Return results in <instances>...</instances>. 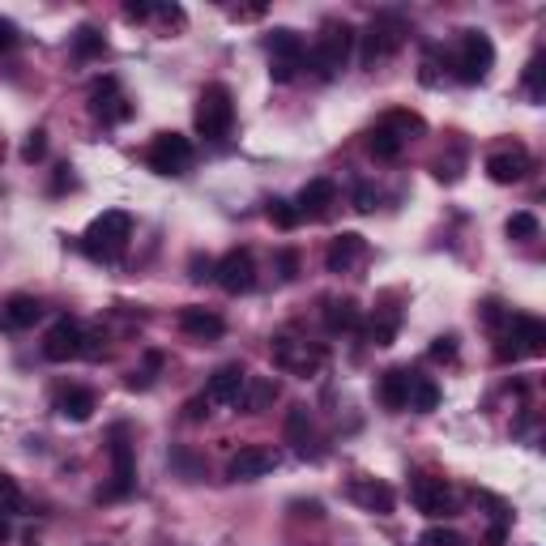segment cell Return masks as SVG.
I'll return each instance as SVG.
<instances>
[{
    "label": "cell",
    "instance_id": "6da1fadb",
    "mask_svg": "<svg viewBox=\"0 0 546 546\" xmlns=\"http://www.w3.org/2000/svg\"><path fill=\"white\" fill-rule=\"evenodd\" d=\"M128 235H133V218L124 214V210H107V214H98L86 227L81 248L95 256V261H116L124 252V244H128Z\"/></svg>",
    "mask_w": 546,
    "mask_h": 546
},
{
    "label": "cell",
    "instance_id": "7a4b0ae2",
    "mask_svg": "<svg viewBox=\"0 0 546 546\" xmlns=\"http://www.w3.org/2000/svg\"><path fill=\"white\" fill-rule=\"evenodd\" d=\"M196 133L205 136V141H222V136L231 133L235 124V98L231 90L222 86V81H214V86H205L201 90V98H196Z\"/></svg>",
    "mask_w": 546,
    "mask_h": 546
},
{
    "label": "cell",
    "instance_id": "3957f363",
    "mask_svg": "<svg viewBox=\"0 0 546 546\" xmlns=\"http://www.w3.org/2000/svg\"><path fill=\"white\" fill-rule=\"evenodd\" d=\"M354 56V30L346 21H325V30H320V39L312 47V69L320 78H337Z\"/></svg>",
    "mask_w": 546,
    "mask_h": 546
},
{
    "label": "cell",
    "instance_id": "277c9868",
    "mask_svg": "<svg viewBox=\"0 0 546 546\" xmlns=\"http://www.w3.org/2000/svg\"><path fill=\"white\" fill-rule=\"evenodd\" d=\"M406 39V21L397 18V13H380V18H371V26L363 30V52H359V64L363 69H376L380 60H389L397 47Z\"/></svg>",
    "mask_w": 546,
    "mask_h": 546
},
{
    "label": "cell",
    "instance_id": "5b68a950",
    "mask_svg": "<svg viewBox=\"0 0 546 546\" xmlns=\"http://www.w3.org/2000/svg\"><path fill=\"white\" fill-rule=\"evenodd\" d=\"M273 351V363L282 371H294V376H316V371L325 368V346H312V342H299V337H291V333H277L269 342Z\"/></svg>",
    "mask_w": 546,
    "mask_h": 546
},
{
    "label": "cell",
    "instance_id": "8992f818",
    "mask_svg": "<svg viewBox=\"0 0 546 546\" xmlns=\"http://www.w3.org/2000/svg\"><path fill=\"white\" fill-rule=\"evenodd\" d=\"M145 162H150L154 176H184V171L193 167V141L179 133H158L154 141H150Z\"/></svg>",
    "mask_w": 546,
    "mask_h": 546
},
{
    "label": "cell",
    "instance_id": "52a82bcc",
    "mask_svg": "<svg viewBox=\"0 0 546 546\" xmlns=\"http://www.w3.org/2000/svg\"><path fill=\"white\" fill-rule=\"evenodd\" d=\"M410 504L418 508V512H427L435 521H444V517H457V495L444 478H435V474H414V483H410Z\"/></svg>",
    "mask_w": 546,
    "mask_h": 546
},
{
    "label": "cell",
    "instance_id": "ba28073f",
    "mask_svg": "<svg viewBox=\"0 0 546 546\" xmlns=\"http://www.w3.org/2000/svg\"><path fill=\"white\" fill-rule=\"evenodd\" d=\"M136 487V461H133V444L124 440V427H116L112 435V483L98 491V504H112V500H124L133 495Z\"/></svg>",
    "mask_w": 546,
    "mask_h": 546
},
{
    "label": "cell",
    "instance_id": "9c48e42d",
    "mask_svg": "<svg viewBox=\"0 0 546 546\" xmlns=\"http://www.w3.org/2000/svg\"><path fill=\"white\" fill-rule=\"evenodd\" d=\"M491 64H495V43L483 30H466L461 35V52H457V78L466 86H478L491 73Z\"/></svg>",
    "mask_w": 546,
    "mask_h": 546
},
{
    "label": "cell",
    "instance_id": "30bf717a",
    "mask_svg": "<svg viewBox=\"0 0 546 546\" xmlns=\"http://www.w3.org/2000/svg\"><path fill=\"white\" fill-rule=\"evenodd\" d=\"M214 282L227 294H248L256 286V256L248 248H235L214 265Z\"/></svg>",
    "mask_w": 546,
    "mask_h": 546
},
{
    "label": "cell",
    "instance_id": "8fae6325",
    "mask_svg": "<svg viewBox=\"0 0 546 546\" xmlns=\"http://www.w3.org/2000/svg\"><path fill=\"white\" fill-rule=\"evenodd\" d=\"M90 112H95V120H103V124H120V120L133 116V103L120 90V78L103 73V78L90 86Z\"/></svg>",
    "mask_w": 546,
    "mask_h": 546
},
{
    "label": "cell",
    "instance_id": "7c38bea8",
    "mask_svg": "<svg viewBox=\"0 0 546 546\" xmlns=\"http://www.w3.org/2000/svg\"><path fill=\"white\" fill-rule=\"evenodd\" d=\"M81 337H86V329H81L78 320L60 316L56 325L47 329V337H43V359H47V363H69V359H81Z\"/></svg>",
    "mask_w": 546,
    "mask_h": 546
},
{
    "label": "cell",
    "instance_id": "4fadbf2b",
    "mask_svg": "<svg viewBox=\"0 0 546 546\" xmlns=\"http://www.w3.org/2000/svg\"><path fill=\"white\" fill-rule=\"evenodd\" d=\"M269 469H277V452L265 449V444H248V449H239L231 457L227 478H231V483H256V478H265Z\"/></svg>",
    "mask_w": 546,
    "mask_h": 546
},
{
    "label": "cell",
    "instance_id": "5bb4252c",
    "mask_svg": "<svg viewBox=\"0 0 546 546\" xmlns=\"http://www.w3.org/2000/svg\"><path fill=\"white\" fill-rule=\"evenodd\" d=\"M508 342H512V351L517 354H529V359H538L546 354V325L538 316H508Z\"/></svg>",
    "mask_w": 546,
    "mask_h": 546
},
{
    "label": "cell",
    "instance_id": "9a60e30c",
    "mask_svg": "<svg viewBox=\"0 0 546 546\" xmlns=\"http://www.w3.org/2000/svg\"><path fill=\"white\" fill-rule=\"evenodd\" d=\"M244 380H248V371L239 368V363H222L210 376V385H205V401L210 406H235L239 393H244Z\"/></svg>",
    "mask_w": 546,
    "mask_h": 546
},
{
    "label": "cell",
    "instance_id": "2e32d148",
    "mask_svg": "<svg viewBox=\"0 0 546 546\" xmlns=\"http://www.w3.org/2000/svg\"><path fill=\"white\" fill-rule=\"evenodd\" d=\"M363 252H368V239L354 231H342L337 239L329 244V252H325V269L329 273H351L359 261H363Z\"/></svg>",
    "mask_w": 546,
    "mask_h": 546
},
{
    "label": "cell",
    "instance_id": "e0dca14e",
    "mask_svg": "<svg viewBox=\"0 0 546 546\" xmlns=\"http://www.w3.org/2000/svg\"><path fill=\"white\" fill-rule=\"evenodd\" d=\"M351 500L359 508L376 512V517H389L393 504H397L393 487H389V483H380V478H354V483H351Z\"/></svg>",
    "mask_w": 546,
    "mask_h": 546
},
{
    "label": "cell",
    "instance_id": "ac0fdd59",
    "mask_svg": "<svg viewBox=\"0 0 546 546\" xmlns=\"http://www.w3.org/2000/svg\"><path fill=\"white\" fill-rule=\"evenodd\" d=\"M179 329L188 337H196V342H218L227 333V320L218 312H210V308H184L179 312Z\"/></svg>",
    "mask_w": 546,
    "mask_h": 546
},
{
    "label": "cell",
    "instance_id": "d6986e66",
    "mask_svg": "<svg viewBox=\"0 0 546 546\" xmlns=\"http://www.w3.org/2000/svg\"><path fill=\"white\" fill-rule=\"evenodd\" d=\"M529 171V154L517 145V150H500V154L487 158V176L495 179V184H521Z\"/></svg>",
    "mask_w": 546,
    "mask_h": 546
},
{
    "label": "cell",
    "instance_id": "ffe728a7",
    "mask_svg": "<svg viewBox=\"0 0 546 546\" xmlns=\"http://www.w3.org/2000/svg\"><path fill=\"white\" fill-rule=\"evenodd\" d=\"M273 401H277V380H273V376H248L235 406L244 410V414H261V410H269Z\"/></svg>",
    "mask_w": 546,
    "mask_h": 546
},
{
    "label": "cell",
    "instance_id": "44dd1931",
    "mask_svg": "<svg viewBox=\"0 0 546 546\" xmlns=\"http://www.w3.org/2000/svg\"><path fill=\"white\" fill-rule=\"evenodd\" d=\"M98 410V397L90 389H81V385H69V389L56 393V414L60 418H73V423H86L90 414Z\"/></svg>",
    "mask_w": 546,
    "mask_h": 546
},
{
    "label": "cell",
    "instance_id": "7402d4cb",
    "mask_svg": "<svg viewBox=\"0 0 546 546\" xmlns=\"http://www.w3.org/2000/svg\"><path fill=\"white\" fill-rule=\"evenodd\" d=\"M333 201H337V184H333V179H312V184H303V193H299V201H294V210H299V218L303 214L320 218Z\"/></svg>",
    "mask_w": 546,
    "mask_h": 546
},
{
    "label": "cell",
    "instance_id": "603a6c76",
    "mask_svg": "<svg viewBox=\"0 0 546 546\" xmlns=\"http://www.w3.org/2000/svg\"><path fill=\"white\" fill-rule=\"evenodd\" d=\"M39 316H43V303L35 294H13V299L0 308V325H4V329H30Z\"/></svg>",
    "mask_w": 546,
    "mask_h": 546
},
{
    "label": "cell",
    "instance_id": "cb8c5ba5",
    "mask_svg": "<svg viewBox=\"0 0 546 546\" xmlns=\"http://www.w3.org/2000/svg\"><path fill=\"white\" fill-rule=\"evenodd\" d=\"M286 440L294 444V452L308 461V457H320V452L312 449V414H308V406H294L291 414H286Z\"/></svg>",
    "mask_w": 546,
    "mask_h": 546
},
{
    "label": "cell",
    "instance_id": "d4e9b609",
    "mask_svg": "<svg viewBox=\"0 0 546 546\" xmlns=\"http://www.w3.org/2000/svg\"><path fill=\"white\" fill-rule=\"evenodd\" d=\"M269 64H299L303 69V39L291 26H277L269 35Z\"/></svg>",
    "mask_w": 546,
    "mask_h": 546
},
{
    "label": "cell",
    "instance_id": "484cf974",
    "mask_svg": "<svg viewBox=\"0 0 546 546\" xmlns=\"http://www.w3.org/2000/svg\"><path fill=\"white\" fill-rule=\"evenodd\" d=\"M380 406L385 410H406V397H410V371L406 368H393L380 376Z\"/></svg>",
    "mask_w": 546,
    "mask_h": 546
},
{
    "label": "cell",
    "instance_id": "4316f807",
    "mask_svg": "<svg viewBox=\"0 0 546 546\" xmlns=\"http://www.w3.org/2000/svg\"><path fill=\"white\" fill-rule=\"evenodd\" d=\"M410 410H418V414H431V410L440 406V389L431 385L427 376H418V371H410V397H406Z\"/></svg>",
    "mask_w": 546,
    "mask_h": 546
},
{
    "label": "cell",
    "instance_id": "83f0119b",
    "mask_svg": "<svg viewBox=\"0 0 546 546\" xmlns=\"http://www.w3.org/2000/svg\"><path fill=\"white\" fill-rule=\"evenodd\" d=\"M325 325H329V333L359 329V303L354 299H333L329 308H325Z\"/></svg>",
    "mask_w": 546,
    "mask_h": 546
},
{
    "label": "cell",
    "instance_id": "f1b7e54d",
    "mask_svg": "<svg viewBox=\"0 0 546 546\" xmlns=\"http://www.w3.org/2000/svg\"><path fill=\"white\" fill-rule=\"evenodd\" d=\"M401 145H406V141H401V136L393 133V128H385V124H380V128H371V136H368L371 158H380V162H389V158H397V154H401Z\"/></svg>",
    "mask_w": 546,
    "mask_h": 546
},
{
    "label": "cell",
    "instance_id": "f546056e",
    "mask_svg": "<svg viewBox=\"0 0 546 546\" xmlns=\"http://www.w3.org/2000/svg\"><path fill=\"white\" fill-rule=\"evenodd\" d=\"M103 35H98L95 26H78V35H73V52H78L81 60H90V56H103Z\"/></svg>",
    "mask_w": 546,
    "mask_h": 546
},
{
    "label": "cell",
    "instance_id": "4dcf8cb0",
    "mask_svg": "<svg viewBox=\"0 0 546 546\" xmlns=\"http://www.w3.org/2000/svg\"><path fill=\"white\" fill-rule=\"evenodd\" d=\"M269 222L273 227H282V231H294V227H299V210H294V201L273 196L269 201Z\"/></svg>",
    "mask_w": 546,
    "mask_h": 546
},
{
    "label": "cell",
    "instance_id": "1f68e13d",
    "mask_svg": "<svg viewBox=\"0 0 546 546\" xmlns=\"http://www.w3.org/2000/svg\"><path fill=\"white\" fill-rule=\"evenodd\" d=\"M393 337H397V316H376V320L368 325L371 346H393Z\"/></svg>",
    "mask_w": 546,
    "mask_h": 546
},
{
    "label": "cell",
    "instance_id": "d6a6232c",
    "mask_svg": "<svg viewBox=\"0 0 546 546\" xmlns=\"http://www.w3.org/2000/svg\"><path fill=\"white\" fill-rule=\"evenodd\" d=\"M508 239H521V244H525V239H534V235H538V218L529 214V210H521V214H512L508 218Z\"/></svg>",
    "mask_w": 546,
    "mask_h": 546
},
{
    "label": "cell",
    "instance_id": "836d02e7",
    "mask_svg": "<svg viewBox=\"0 0 546 546\" xmlns=\"http://www.w3.org/2000/svg\"><path fill=\"white\" fill-rule=\"evenodd\" d=\"M385 128H393V133L406 141L410 133H423V120L414 116V112H389V116H385Z\"/></svg>",
    "mask_w": 546,
    "mask_h": 546
},
{
    "label": "cell",
    "instance_id": "e575fe53",
    "mask_svg": "<svg viewBox=\"0 0 546 546\" xmlns=\"http://www.w3.org/2000/svg\"><path fill=\"white\" fill-rule=\"evenodd\" d=\"M158 368H162V354H158V351H150V354H145V368H136L133 371V376H128V389H150V385H154V371Z\"/></svg>",
    "mask_w": 546,
    "mask_h": 546
},
{
    "label": "cell",
    "instance_id": "d590c367",
    "mask_svg": "<svg viewBox=\"0 0 546 546\" xmlns=\"http://www.w3.org/2000/svg\"><path fill=\"white\" fill-rule=\"evenodd\" d=\"M418 546H469L457 529H444V525H431L423 529V538H418Z\"/></svg>",
    "mask_w": 546,
    "mask_h": 546
},
{
    "label": "cell",
    "instance_id": "8d00e7d4",
    "mask_svg": "<svg viewBox=\"0 0 546 546\" xmlns=\"http://www.w3.org/2000/svg\"><path fill=\"white\" fill-rule=\"evenodd\" d=\"M103 351H107V333L86 329V337H81V359H103Z\"/></svg>",
    "mask_w": 546,
    "mask_h": 546
},
{
    "label": "cell",
    "instance_id": "74e56055",
    "mask_svg": "<svg viewBox=\"0 0 546 546\" xmlns=\"http://www.w3.org/2000/svg\"><path fill=\"white\" fill-rule=\"evenodd\" d=\"M43 154H47V133L35 128V133L26 136V145H21V158H26V162H39Z\"/></svg>",
    "mask_w": 546,
    "mask_h": 546
},
{
    "label": "cell",
    "instance_id": "f35d334b",
    "mask_svg": "<svg viewBox=\"0 0 546 546\" xmlns=\"http://www.w3.org/2000/svg\"><path fill=\"white\" fill-rule=\"evenodd\" d=\"M525 90L529 98H542V56H534L525 64Z\"/></svg>",
    "mask_w": 546,
    "mask_h": 546
},
{
    "label": "cell",
    "instance_id": "ab89813d",
    "mask_svg": "<svg viewBox=\"0 0 546 546\" xmlns=\"http://www.w3.org/2000/svg\"><path fill=\"white\" fill-rule=\"evenodd\" d=\"M188 277H193V282H210V277H214V261H210V256H193V261H188Z\"/></svg>",
    "mask_w": 546,
    "mask_h": 546
},
{
    "label": "cell",
    "instance_id": "60d3db41",
    "mask_svg": "<svg viewBox=\"0 0 546 546\" xmlns=\"http://www.w3.org/2000/svg\"><path fill=\"white\" fill-rule=\"evenodd\" d=\"M277 269H282V282H294V277H299V256H294L291 248H282V252H277Z\"/></svg>",
    "mask_w": 546,
    "mask_h": 546
},
{
    "label": "cell",
    "instance_id": "b9f144b4",
    "mask_svg": "<svg viewBox=\"0 0 546 546\" xmlns=\"http://www.w3.org/2000/svg\"><path fill=\"white\" fill-rule=\"evenodd\" d=\"M431 359H440V363H452V359H457V337H435V346H431Z\"/></svg>",
    "mask_w": 546,
    "mask_h": 546
},
{
    "label": "cell",
    "instance_id": "7bdbcfd3",
    "mask_svg": "<svg viewBox=\"0 0 546 546\" xmlns=\"http://www.w3.org/2000/svg\"><path fill=\"white\" fill-rule=\"evenodd\" d=\"M354 210H359V214H371V210H376V188L359 184V188H354Z\"/></svg>",
    "mask_w": 546,
    "mask_h": 546
},
{
    "label": "cell",
    "instance_id": "ee69618b",
    "mask_svg": "<svg viewBox=\"0 0 546 546\" xmlns=\"http://www.w3.org/2000/svg\"><path fill=\"white\" fill-rule=\"evenodd\" d=\"M13 47H18V26H13L9 18H0V56L13 52Z\"/></svg>",
    "mask_w": 546,
    "mask_h": 546
},
{
    "label": "cell",
    "instance_id": "f6af8a7d",
    "mask_svg": "<svg viewBox=\"0 0 546 546\" xmlns=\"http://www.w3.org/2000/svg\"><path fill=\"white\" fill-rule=\"evenodd\" d=\"M124 18H128V21H150V18H154V4L128 0V4H124Z\"/></svg>",
    "mask_w": 546,
    "mask_h": 546
},
{
    "label": "cell",
    "instance_id": "bcb514c9",
    "mask_svg": "<svg viewBox=\"0 0 546 546\" xmlns=\"http://www.w3.org/2000/svg\"><path fill=\"white\" fill-rule=\"evenodd\" d=\"M154 18H162L167 26H184V9L179 4H154Z\"/></svg>",
    "mask_w": 546,
    "mask_h": 546
},
{
    "label": "cell",
    "instance_id": "7dc6e473",
    "mask_svg": "<svg viewBox=\"0 0 546 546\" xmlns=\"http://www.w3.org/2000/svg\"><path fill=\"white\" fill-rule=\"evenodd\" d=\"M294 517H312V521H316V517H325V508H320V504H316V500H294Z\"/></svg>",
    "mask_w": 546,
    "mask_h": 546
},
{
    "label": "cell",
    "instance_id": "c3c4849f",
    "mask_svg": "<svg viewBox=\"0 0 546 546\" xmlns=\"http://www.w3.org/2000/svg\"><path fill=\"white\" fill-rule=\"evenodd\" d=\"M64 188H73V167L69 162L56 167V179H52V193H64Z\"/></svg>",
    "mask_w": 546,
    "mask_h": 546
},
{
    "label": "cell",
    "instance_id": "681fc988",
    "mask_svg": "<svg viewBox=\"0 0 546 546\" xmlns=\"http://www.w3.org/2000/svg\"><path fill=\"white\" fill-rule=\"evenodd\" d=\"M0 500H9V504H18V483L0 469Z\"/></svg>",
    "mask_w": 546,
    "mask_h": 546
},
{
    "label": "cell",
    "instance_id": "f907efd6",
    "mask_svg": "<svg viewBox=\"0 0 546 546\" xmlns=\"http://www.w3.org/2000/svg\"><path fill=\"white\" fill-rule=\"evenodd\" d=\"M483 320H487V325H504L508 316H504V308H500V303L491 299V303H483Z\"/></svg>",
    "mask_w": 546,
    "mask_h": 546
},
{
    "label": "cell",
    "instance_id": "816d5d0a",
    "mask_svg": "<svg viewBox=\"0 0 546 546\" xmlns=\"http://www.w3.org/2000/svg\"><path fill=\"white\" fill-rule=\"evenodd\" d=\"M188 418H193V423H201V418H205V414H210V401H205V397H193V401H188Z\"/></svg>",
    "mask_w": 546,
    "mask_h": 546
},
{
    "label": "cell",
    "instance_id": "f5cc1de1",
    "mask_svg": "<svg viewBox=\"0 0 546 546\" xmlns=\"http://www.w3.org/2000/svg\"><path fill=\"white\" fill-rule=\"evenodd\" d=\"M9 538H13V525H9V521H4V517H0V546L9 542Z\"/></svg>",
    "mask_w": 546,
    "mask_h": 546
}]
</instances>
